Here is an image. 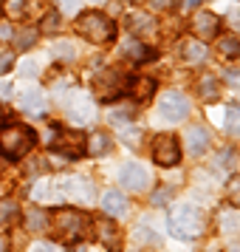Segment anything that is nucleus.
Segmentation results:
<instances>
[{"label":"nucleus","instance_id":"12","mask_svg":"<svg viewBox=\"0 0 240 252\" xmlns=\"http://www.w3.org/2000/svg\"><path fill=\"white\" fill-rule=\"evenodd\" d=\"M127 23H130V32H133L136 37H156V32H159L156 20H153L150 14H144V12H133L130 17H127Z\"/></svg>","mask_w":240,"mask_h":252},{"label":"nucleus","instance_id":"23","mask_svg":"<svg viewBox=\"0 0 240 252\" xmlns=\"http://www.w3.org/2000/svg\"><path fill=\"white\" fill-rule=\"evenodd\" d=\"M28 6H34V0H6V14L9 17H26L28 14Z\"/></svg>","mask_w":240,"mask_h":252},{"label":"nucleus","instance_id":"43","mask_svg":"<svg viewBox=\"0 0 240 252\" xmlns=\"http://www.w3.org/2000/svg\"><path fill=\"white\" fill-rule=\"evenodd\" d=\"M0 252H6V244H3V241H0Z\"/></svg>","mask_w":240,"mask_h":252},{"label":"nucleus","instance_id":"22","mask_svg":"<svg viewBox=\"0 0 240 252\" xmlns=\"http://www.w3.org/2000/svg\"><path fill=\"white\" fill-rule=\"evenodd\" d=\"M223 127H226V133L232 136H240V108H226V114H223Z\"/></svg>","mask_w":240,"mask_h":252},{"label":"nucleus","instance_id":"24","mask_svg":"<svg viewBox=\"0 0 240 252\" xmlns=\"http://www.w3.org/2000/svg\"><path fill=\"white\" fill-rule=\"evenodd\" d=\"M217 51H220L223 57H229V60H238L240 57V40H235V37H223V40L217 43Z\"/></svg>","mask_w":240,"mask_h":252},{"label":"nucleus","instance_id":"35","mask_svg":"<svg viewBox=\"0 0 240 252\" xmlns=\"http://www.w3.org/2000/svg\"><path fill=\"white\" fill-rule=\"evenodd\" d=\"M20 74H23V77H34L37 65H34V63H23V65H20Z\"/></svg>","mask_w":240,"mask_h":252},{"label":"nucleus","instance_id":"13","mask_svg":"<svg viewBox=\"0 0 240 252\" xmlns=\"http://www.w3.org/2000/svg\"><path fill=\"white\" fill-rule=\"evenodd\" d=\"M206 148H209V130L204 125H192L187 130V150L192 156H201V153H206Z\"/></svg>","mask_w":240,"mask_h":252},{"label":"nucleus","instance_id":"4","mask_svg":"<svg viewBox=\"0 0 240 252\" xmlns=\"http://www.w3.org/2000/svg\"><path fill=\"white\" fill-rule=\"evenodd\" d=\"M93 91H96V96H99V99L110 102V99H116V96H122V94L127 91L125 77H122L116 68L99 71V74H96V80H93Z\"/></svg>","mask_w":240,"mask_h":252},{"label":"nucleus","instance_id":"11","mask_svg":"<svg viewBox=\"0 0 240 252\" xmlns=\"http://www.w3.org/2000/svg\"><path fill=\"white\" fill-rule=\"evenodd\" d=\"M192 32L198 40H212L220 32V17L212 12H198L192 17Z\"/></svg>","mask_w":240,"mask_h":252},{"label":"nucleus","instance_id":"44","mask_svg":"<svg viewBox=\"0 0 240 252\" xmlns=\"http://www.w3.org/2000/svg\"><path fill=\"white\" fill-rule=\"evenodd\" d=\"M0 170H3V161H0Z\"/></svg>","mask_w":240,"mask_h":252},{"label":"nucleus","instance_id":"10","mask_svg":"<svg viewBox=\"0 0 240 252\" xmlns=\"http://www.w3.org/2000/svg\"><path fill=\"white\" fill-rule=\"evenodd\" d=\"M119 182H122L125 190L141 193V190H147V184H150V173H147V167H141V164H125L122 173H119Z\"/></svg>","mask_w":240,"mask_h":252},{"label":"nucleus","instance_id":"28","mask_svg":"<svg viewBox=\"0 0 240 252\" xmlns=\"http://www.w3.org/2000/svg\"><path fill=\"white\" fill-rule=\"evenodd\" d=\"M226 198H229V204H232V207H240V176L229 182V187H226Z\"/></svg>","mask_w":240,"mask_h":252},{"label":"nucleus","instance_id":"37","mask_svg":"<svg viewBox=\"0 0 240 252\" xmlns=\"http://www.w3.org/2000/svg\"><path fill=\"white\" fill-rule=\"evenodd\" d=\"M62 6H65V14H74L77 6H80V0H62Z\"/></svg>","mask_w":240,"mask_h":252},{"label":"nucleus","instance_id":"25","mask_svg":"<svg viewBox=\"0 0 240 252\" xmlns=\"http://www.w3.org/2000/svg\"><path fill=\"white\" fill-rule=\"evenodd\" d=\"M37 34H40L37 29H23L20 34H14V46L20 48V51H26V48H31L37 43Z\"/></svg>","mask_w":240,"mask_h":252},{"label":"nucleus","instance_id":"9","mask_svg":"<svg viewBox=\"0 0 240 252\" xmlns=\"http://www.w3.org/2000/svg\"><path fill=\"white\" fill-rule=\"evenodd\" d=\"M93 99L88 94H71L68 99H65V116H68L71 122H77V125H85V122H91L93 119Z\"/></svg>","mask_w":240,"mask_h":252},{"label":"nucleus","instance_id":"20","mask_svg":"<svg viewBox=\"0 0 240 252\" xmlns=\"http://www.w3.org/2000/svg\"><path fill=\"white\" fill-rule=\"evenodd\" d=\"M110 150V136L107 133H93L91 142H88V153L91 156H105Z\"/></svg>","mask_w":240,"mask_h":252},{"label":"nucleus","instance_id":"21","mask_svg":"<svg viewBox=\"0 0 240 252\" xmlns=\"http://www.w3.org/2000/svg\"><path fill=\"white\" fill-rule=\"evenodd\" d=\"M184 54H187V63L198 65V63H204L206 60V48H204V43L192 40V43H184Z\"/></svg>","mask_w":240,"mask_h":252},{"label":"nucleus","instance_id":"26","mask_svg":"<svg viewBox=\"0 0 240 252\" xmlns=\"http://www.w3.org/2000/svg\"><path fill=\"white\" fill-rule=\"evenodd\" d=\"M59 32V12H48L43 17V34H57Z\"/></svg>","mask_w":240,"mask_h":252},{"label":"nucleus","instance_id":"33","mask_svg":"<svg viewBox=\"0 0 240 252\" xmlns=\"http://www.w3.org/2000/svg\"><path fill=\"white\" fill-rule=\"evenodd\" d=\"M28 252H57V250H54V247H51L48 241H34V244H31V250H28Z\"/></svg>","mask_w":240,"mask_h":252},{"label":"nucleus","instance_id":"1","mask_svg":"<svg viewBox=\"0 0 240 252\" xmlns=\"http://www.w3.org/2000/svg\"><path fill=\"white\" fill-rule=\"evenodd\" d=\"M37 145V136L26 125H3L0 127V153L9 159H23Z\"/></svg>","mask_w":240,"mask_h":252},{"label":"nucleus","instance_id":"42","mask_svg":"<svg viewBox=\"0 0 240 252\" xmlns=\"http://www.w3.org/2000/svg\"><path fill=\"white\" fill-rule=\"evenodd\" d=\"M198 3H201V0H187V6H198Z\"/></svg>","mask_w":240,"mask_h":252},{"label":"nucleus","instance_id":"27","mask_svg":"<svg viewBox=\"0 0 240 252\" xmlns=\"http://www.w3.org/2000/svg\"><path fill=\"white\" fill-rule=\"evenodd\" d=\"M201 96H204V99H215V96H217L215 77H204V80H201Z\"/></svg>","mask_w":240,"mask_h":252},{"label":"nucleus","instance_id":"17","mask_svg":"<svg viewBox=\"0 0 240 252\" xmlns=\"http://www.w3.org/2000/svg\"><path fill=\"white\" fill-rule=\"evenodd\" d=\"M102 210L107 213L110 218H119L127 213V198L119 190H107V193L102 195Z\"/></svg>","mask_w":240,"mask_h":252},{"label":"nucleus","instance_id":"14","mask_svg":"<svg viewBox=\"0 0 240 252\" xmlns=\"http://www.w3.org/2000/svg\"><path fill=\"white\" fill-rule=\"evenodd\" d=\"M59 187H62L65 195L77 198V201H91L93 198V184L85 182V179H68V182H62Z\"/></svg>","mask_w":240,"mask_h":252},{"label":"nucleus","instance_id":"31","mask_svg":"<svg viewBox=\"0 0 240 252\" xmlns=\"http://www.w3.org/2000/svg\"><path fill=\"white\" fill-rule=\"evenodd\" d=\"M170 198H172V190H170V187H161L159 193H153V204L161 207V204H167Z\"/></svg>","mask_w":240,"mask_h":252},{"label":"nucleus","instance_id":"29","mask_svg":"<svg viewBox=\"0 0 240 252\" xmlns=\"http://www.w3.org/2000/svg\"><path fill=\"white\" fill-rule=\"evenodd\" d=\"M28 227L43 229L46 227V213H43V210H28Z\"/></svg>","mask_w":240,"mask_h":252},{"label":"nucleus","instance_id":"40","mask_svg":"<svg viewBox=\"0 0 240 252\" xmlns=\"http://www.w3.org/2000/svg\"><path fill=\"white\" fill-rule=\"evenodd\" d=\"M226 252H240V241H238V244H232V247H229Z\"/></svg>","mask_w":240,"mask_h":252},{"label":"nucleus","instance_id":"39","mask_svg":"<svg viewBox=\"0 0 240 252\" xmlns=\"http://www.w3.org/2000/svg\"><path fill=\"white\" fill-rule=\"evenodd\" d=\"M12 94V85L9 82H0V96H9Z\"/></svg>","mask_w":240,"mask_h":252},{"label":"nucleus","instance_id":"18","mask_svg":"<svg viewBox=\"0 0 240 252\" xmlns=\"http://www.w3.org/2000/svg\"><path fill=\"white\" fill-rule=\"evenodd\" d=\"M156 94V82L150 80V77H136V80L130 82V96L136 99V102H144Z\"/></svg>","mask_w":240,"mask_h":252},{"label":"nucleus","instance_id":"41","mask_svg":"<svg viewBox=\"0 0 240 252\" xmlns=\"http://www.w3.org/2000/svg\"><path fill=\"white\" fill-rule=\"evenodd\" d=\"M153 3H156V6H167V3H170V0H153Z\"/></svg>","mask_w":240,"mask_h":252},{"label":"nucleus","instance_id":"30","mask_svg":"<svg viewBox=\"0 0 240 252\" xmlns=\"http://www.w3.org/2000/svg\"><path fill=\"white\" fill-rule=\"evenodd\" d=\"M54 54H57L59 60H74V46H71V43H57V46H54Z\"/></svg>","mask_w":240,"mask_h":252},{"label":"nucleus","instance_id":"2","mask_svg":"<svg viewBox=\"0 0 240 252\" xmlns=\"http://www.w3.org/2000/svg\"><path fill=\"white\" fill-rule=\"evenodd\" d=\"M201 229H204V216H201V210L192 207V204L178 207V210L170 216V232L175 235V238L192 241V238L201 235Z\"/></svg>","mask_w":240,"mask_h":252},{"label":"nucleus","instance_id":"36","mask_svg":"<svg viewBox=\"0 0 240 252\" xmlns=\"http://www.w3.org/2000/svg\"><path fill=\"white\" fill-rule=\"evenodd\" d=\"M138 235H141V241H147V244H153V241H159V235H153L147 227H141L138 229Z\"/></svg>","mask_w":240,"mask_h":252},{"label":"nucleus","instance_id":"16","mask_svg":"<svg viewBox=\"0 0 240 252\" xmlns=\"http://www.w3.org/2000/svg\"><path fill=\"white\" fill-rule=\"evenodd\" d=\"M122 54L125 57H130L133 63H147V60H153V48L144 46L141 40H136V37H130V40H125V46H122Z\"/></svg>","mask_w":240,"mask_h":252},{"label":"nucleus","instance_id":"34","mask_svg":"<svg viewBox=\"0 0 240 252\" xmlns=\"http://www.w3.org/2000/svg\"><path fill=\"white\" fill-rule=\"evenodd\" d=\"M223 77H226V82H229V85H235V88L240 85V71H238V68H229L226 74H223Z\"/></svg>","mask_w":240,"mask_h":252},{"label":"nucleus","instance_id":"5","mask_svg":"<svg viewBox=\"0 0 240 252\" xmlns=\"http://www.w3.org/2000/svg\"><path fill=\"white\" fill-rule=\"evenodd\" d=\"M159 116L167 122H184L189 116V99L178 91H167L159 99Z\"/></svg>","mask_w":240,"mask_h":252},{"label":"nucleus","instance_id":"32","mask_svg":"<svg viewBox=\"0 0 240 252\" xmlns=\"http://www.w3.org/2000/svg\"><path fill=\"white\" fill-rule=\"evenodd\" d=\"M14 63V54H9V51H0V74H6V71L12 68Z\"/></svg>","mask_w":240,"mask_h":252},{"label":"nucleus","instance_id":"15","mask_svg":"<svg viewBox=\"0 0 240 252\" xmlns=\"http://www.w3.org/2000/svg\"><path fill=\"white\" fill-rule=\"evenodd\" d=\"M93 229H96V235H99V241H102L107 250H119L122 247V232L107 221V218H102V221H96L93 224Z\"/></svg>","mask_w":240,"mask_h":252},{"label":"nucleus","instance_id":"8","mask_svg":"<svg viewBox=\"0 0 240 252\" xmlns=\"http://www.w3.org/2000/svg\"><path fill=\"white\" fill-rule=\"evenodd\" d=\"M153 159H156V164H161V167H172V164H178V159H181L178 139L170 136V133L156 136V142H153Z\"/></svg>","mask_w":240,"mask_h":252},{"label":"nucleus","instance_id":"3","mask_svg":"<svg viewBox=\"0 0 240 252\" xmlns=\"http://www.w3.org/2000/svg\"><path fill=\"white\" fill-rule=\"evenodd\" d=\"M77 32H80L88 43H93V46H105V43H110L116 37V26L110 23L105 14L88 12L77 20Z\"/></svg>","mask_w":240,"mask_h":252},{"label":"nucleus","instance_id":"7","mask_svg":"<svg viewBox=\"0 0 240 252\" xmlns=\"http://www.w3.org/2000/svg\"><path fill=\"white\" fill-rule=\"evenodd\" d=\"M51 148L57 150V153H62L65 159H80L88 150V139L82 136V133H74V130H59L57 139L51 142Z\"/></svg>","mask_w":240,"mask_h":252},{"label":"nucleus","instance_id":"38","mask_svg":"<svg viewBox=\"0 0 240 252\" xmlns=\"http://www.w3.org/2000/svg\"><path fill=\"white\" fill-rule=\"evenodd\" d=\"M0 40H12V26H0Z\"/></svg>","mask_w":240,"mask_h":252},{"label":"nucleus","instance_id":"19","mask_svg":"<svg viewBox=\"0 0 240 252\" xmlns=\"http://www.w3.org/2000/svg\"><path fill=\"white\" fill-rule=\"evenodd\" d=\"M20 108H23L26 114H43L46 111V99H43L40 91H26L20 96Z\"/></svg>","mask_w":240,"mask_h":252},{"label":"nucleus","instance_id":"6","mask_svg":"<svg viewBox=\"0 0 240 252\" xmlns=\"http://www.w3.org/2000/svg\"><path fill=\"white\" fill-rule=\"evenodd\" d=\"M54 227L65 241H80L82 232H85V218L77 210H59L54 216Z\"/></svg>","mask_w":240,"mask_h":252}]
</instances>
